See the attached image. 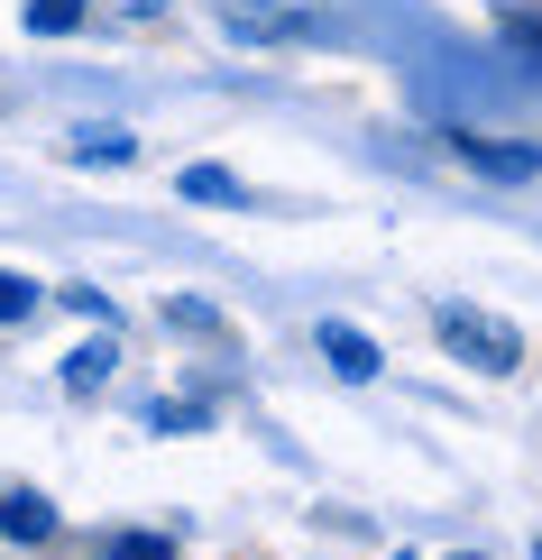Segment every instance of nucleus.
<instances>
[{
	"label": "nucleus",
	"instance_id": "6e6552de",
	"mask_svg": "<svg viewBox=\"0 0 542 560\" xmlns=\"http://www.w3.org/2000/svg\"><path fill=\"white\" fill-rule=\"evenodd\" d=\"M138 423H148V432H203L211 405H203V395H148V413H138Z\"/></svg>",
	"mask_w": 542,
	"mask_h": 560
},
{
	"label": "nucleus",
	"instance_id": "4468645a",
	"mask_svg": "<svg viewBox=\"0 0 542 560\" xmlns=\"http://www.w3.org/2000/svg\"><path fill=\"white\" fill-rule=\"evenodd\" d=\"M56 303H65V313H83V322H102V331H111V294H92V285H65Z\"/></svg>",
	"mask_w": 542,
	"mask_h": 560
},
{
	"label": "nucleus",
	"instance_id": "f03ea898",
	"mask_svg": "<svg viewBox=\"0 0 542 560\" xmlns=\"http://www.w3.org/2000/svg\"><path fill=\"white\" fill-rule=\"evenodd\" d=\"M303 19H313V0H221L230 37H295Z\"/></svg>",
	"mask_w": 542,
	"mask_h": 560
},
{
	"label": "nucleus",
	"instance_id": "1a4fd4ad",
	"mask_svg": "<svg viewBox=\"0 0 542 560\" xmlns=\"http://www.w3.org/2000/svg\"><path fill=\"white\" fill-rule=\"evenodd\" d=\"M92 19V0H28V37H74Z\"/></svg>",
	"mask_w": 542,
	"mask_h": 560
},
{
	"label": "nucleus",
	"instance_id": "9d476101",
	"mask_svg": "<svg viewBox=\"0 0 542 560\" xmlns=\"http://www.w3.org/2000/svg\"><path fill=\"white\" fill-rule=\"evenodd\" d=\"M184 202H230L240 212V175L230 166H184Z\"/></svg>",
	"mask_w": 542,
	"mask_h": 560
},
{
	"label": "nucleus",
	"instance_id": "7ed1b4c3",
	"mask_svg": "<svg viewBox=\"0 0 542 560\" xmlns=\"http://www.w3.org/2000/svg\"><path fill=\"white\" fill-rule=\"evenodd\" d=\"M65 515L37 497V487H0V542H56Z\"/></svg>",
	"mask_w": 542,
	"mask_h": 560
},
{
	"label": "nucleus",
	"instance_id": "ddd939ff",
	"mask_svg": "<svg viewBox=\"0 0 542 560\" xmlns=\"http://www.w3.org/2000/svg\"><path fill=\"white\" fill-rule=\"evenodd\" d=\"M111 560H175L166 533H111Z\"/></svg>",
	"mask_w": 542,
	"mask_h": 560
},
{
	"label": "nucleus",
	"instance_id": "39448f33",
	"mask_svg": "<svg viewBox=\"0 0 542 560\" xmlns=\"http://www.w3.org/2000/svg\"><path fill=\"white\" fill-rule=\"evenodd\" d=\"M451 148L469 166H487V175H542V148H497V138H478V129H451Z\"/></svg>",
	"mask_w": 542,
	"mask_h": 560
},
{
	"label": "nucleus",
	"instance_id": "f257e3e1",
	"mask_svg": "<svg viewBox=\"0 0 542 560\" xmlns=\"http://www.w3.org/2000/svg\"><path fill=\"white\" fill-rule=\"evenodd\" d=\"M433 331H441V349H451L460 368H478V377H515V368H524V340H515L497 313H478V303H441Z\"/></svg>",
	"mask_w": 542,
	"mask_h": 560
},
{
	"label": "nucleus",
	"instance_id": "9b49d317",
	"mask_svg": "<svg viewBox=\"0 0 542 560\" xmlns=\"http://www.w3.org/2000/svg\"><path fill=\"white\" fill-rule=\"evenodd\" d=\"M37 303H46V285H37V276H0V322H28Z\"/></svg>",
	"mask_w": 542,
	"mask_h": 560
},
{
	"label": "nucleus",
	"instance_id": "f8f14e48",
	"mask_svg": "<svg viewBox=\"0 0 542 560\" xmlns=\"http://www.w3.org/2000/svg\"><path fill=\"white\" fill-rule=\"evenodd\" d=\"M166 322H175V331H203V340H221V331H230V322L211 313V303H194V294H175V303H166Z\"/></svg>",
	"mask_w": 542,
	"mask_h": 560
},
{
	"label": "nucleus",
	"instance_id": "423d86ee",
	"mask_svg": "<svg viewBox=\"0 0 542 560\" xmlns=\"http://www.w3.org/2000/svg\"><path fill=\"white\" fill-rule=\"evenodd\" d=\"M74 156H83V166H129L138 138H129L120 120H83V129H74Z\"/></svg>",
	"mask_w": 542,
	"mask_h": 560
},
{
	"label": "nucleus",
	"instance_id": "2eb2a0df",
	"mask_svg": "<svg viewBox=\"0 0 542 560\" xmlns=\"http://www.w3.org/2000/svg\"><path fill=\"white\" fill-rule=\"evenodd\" d=\"M102 10H120V19H157V0H102Z\"/></svg>",
	"mask_w": 542,
	"mask_h": 560
},
{
	"label": "nucleus",
	"instance_id": "0eeeda50",
	"mask_svg": "<svg viewBox=\"0 0 542 560\" xmlns=\"http://www.w3.org/2000/svg\"><path fill=\"white\" fill-rule=\"evenodd\" d=\"M111 368H120V349H111V331H102V340H83L74 359H65V395H102V386H111Z\"/></svg>",
	"mask_w": 542,
	"mask_h": 560
},
{
	"label": "nucleus",
	"instance_id": "20e7f679",
	"mask_svg": "<svg viewBox=\"0 0 542 560\" xmlns=\"http://www.w3.org/2000/svg\"><path fill=\"white\" fill-rule=\"evenodd\" d=\"M322 359H332L349 386H368L377 368H387V359H377V340H368V331H349V322H322Z\"/></svg>",
	"mask_w": 542,
	"mask_h": 560
},
{
	"label": "nucleus",
	"instance_id": "dca6fc26",
	"mask_svg": "<svg viewBox=\"0 0 542 560\" xmlns=\"http://www.w3.org/2000/svg\"><path fill=\"white\" fill-rule=\"evenodd\" d=\"M460 560H478V551H460Z\"/></svg>",
	"mask_w": 542,
	"mask_h": 560
}]
</instances>
